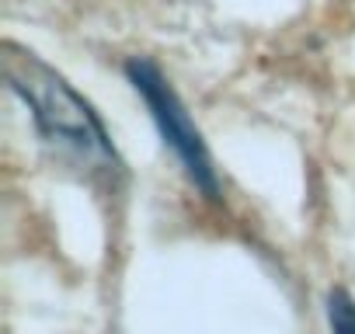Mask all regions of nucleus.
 Masks as SVG:
<instances>
[{
	"label": "nucleus",
	"mask_w": 355,
	"mask_h": 334,
	"mask_svg": "<svg viewBox=\"0 0 355 334\" xmlns=\"http://www.w3.org/2000/svg\"><path fill=\"white\" fill-rule=\"evenodd\" d=\"M125 77L132 84V91L143 98L160 139L174 150L178 164L185 167L189 182L206 195V199H220V178H216V167H213V157L206 150V139L202 132L196 129L192 115L185 112L182 98L174 94V87L164 80V73L150 63V60H129L125 63Z\"/></svg>",
	"instance_id": "nucleus-2"
},
{
	"label": "nucleus",
	"mask_w": 355,
	"mask_h": 334,
	"mask_svg": "<svg viewBox=\"0 0 355 334\" xmlns=\"http://www.w3.org/2000/svg\"><path fill=\"white\" fill-rule=\"evenodd\" d=\"M331 334H355V299L345 289H331L324 299Z\"/></svg>",
	"instance_id": "nucleus-3"
},
{
	"label": "nucleus",
	"mask_w": 355,
	"mask_h": 334,
	"mask_svg": "<svg viewBox=\"0 0 355 334\" xmlns=\"http://www.w3.org/2000/svg\"><path fill=\"white\" fill-rule=\"evenodd\" d=\"M4 73H8V87L28 105L46 143L60 146L63 153H73L94 171H105V175L122 171V160L101 118L56 70L39 63L32 53L11 49V56L4 60Z\"/></svg>",
	"instance_id": "nucleus-1"
}]
</instances>
